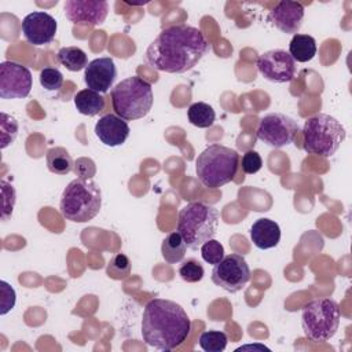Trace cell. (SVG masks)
Listing matches in <instances>:
<instances>
[{
  "instance_id": "14",
  "label": "cell",
  "mask_w": 352,
  "mask_h": 352,
  "mask_svg": "<svg viewBox=\"0 0 352 352\" xmlns=\"http://www.w3.org/2000/svg\"><path fill=\"white\" fill-rule=\"evenodd\" d=\"M56 19L44 11H33L22 19V33L28 43L33 45L50 44L56 34Z\"/></svg>"
},
{
  "instance_id": "32",
  "label": "cell",
  "mask_w": 352,
  "mask_h": 352,
  "mask_svg": "<svg viewBox=\"0 0 352 352\" xmlns=\"http://www.w3.org/2000/svg\"><path fill=\"white\" fill-rule=\"evenodd\" d=\"M239 166L242 168V172L246 175H254L257 173L263 166V160L260 154L254 150H248L242 158L239 160Z\"/></svg>"
},
{
  "instance_id": "30",
  "label": "cell",
  "mask_w": 352,
  "mask_h": 352,
  "mask_svg": "<svg viewBox=\"0 0 352 352\" xmlns=\"http://www.w3.org/2000/svg\"><path fill=\"white\" fill-rule=\"evenodd\" d=\"M38 80L47 91H58L63 84V74L56 67H44L40 72Z\"/></svg>"
},
{
  "instance_id": "21",
  "label": "cell",
  "mask_w": 352,
  "mask_h": 352,
  "mask_svg": "<svg viewBox=\"0 0 352 352\" xmlns=\"http://www.w3.org/2000/svg\"><path fill=\"white\" fill-rule=\"evenodd\" d=\"M187 245L177 231H173L165 236L161 243V254L169 264L180 263L186 256Z\"/></svg>"
},
{
  "instance_id": "3",
  "label": "cell",
  "mask_w": 352,
  "mask_h": 352,
  "mask_svg": "<svg viewBox=\"0 0 352 352\" xmlns=\"http://www.w3.org/2000/svg\"><path fill=\"white\" fill-rule=\"evenodd\" d=\"M219 220L220 214L214 206L194 201L180 209L176 231L182 235L187 248L197 250L216 235Z\"/></svg>"
},
{
  "instance_id": "19",
  "label": "cell",
  "mask_w": 352,
  "mask_h": 352,
  "mask_svg": "<svg viewBox=\"0 0 352 352\" xmlns=\"http://www.w3.org/2000/svg\"><path fill=\"white\" fill-rule=\"evenodd\" d=\"M104 98L89 88L81 89L74 95V106L78 110V113L94 117L98 116L104 110Z\"/></svg>"
},
{
  "instance_id": "25",
  "label": "cell",
  "mask_w": 352,
  "mask_h": 352,
  "mask_svg": "<svg viewBox=\"0 0 352 352\" xmlns=\"http://www.w3.org/2000/svg\"><path fill=\"white\" fill-rule=\"evenodd\" d=\"M106 274L114 280H122L131 274V260L124 253L114 254L106 267Z\"/></svg>"
},
{
  "instance_id": "16",
  "label": "cell",
  "mask_w": 352,
  "mask_h": 352,
  "mask_svg": "<svg viewBox=\"0 0 352 352\" xmlns=\"http://www.w3.org/2000/svg\"><path fill=\"white\" fill-rule=\"evenodd\" d=\"M117 78V67L110 56H102L91 60L85 67L84 81L87 87L99 94H106Z\"/></svg>"
},
{
  "instance_id": "18",
  "label": "cell",
  "mask_w": 352,
  "mask_h": 352,
  "mask_svg": "<svg viewBox=\"0 0 352 352\" xmlns=\"http://www.w3.org/2000/svg\"><path fill=\"white\" fill-rule=\"evenodd\" d=\"M250 238L254 246L261 250L275 248L280 241V227L271 219H257L250 228Z\"/></svg>"
},
{
  "instance_id": "10",
  "label": "cell",
  "mask_w": 352,
  "mask_h": 352,
  "mask_svg": "<svg viewBox=\"0 0 352 352\" xmlns=\"http://www.w3.org/2000/svg\"><path fill=\"white\" fill-rule=\"evenodd\" d=\"M212 282L228 293L242 290L250 280V268L241 254L230 253L212 270Z\"/></svg>"
},
{
  "instance_id": "26",
  "label": "cell",
  "mask_w": 352,
  "mask_h": 352,
  "mask_svg": "<svg viewBox=\"0 0 352 352\" xmlns=\"http://www.w3.org/2000/svg\"><path fill=\"white\" fill-rule=\"evenodd\" d=\"M227 342V334L220 330H208L199 337V346L205 352H221L226 349Z\"/></svg>"
},
{
  "instance_id": "29",
  "label": "cell",
  "mask_w": 352,
  "mask_h": 352,
  "mask_svg": "<svg viewBox=\"0 0 352 352\" xmlns=\"http://www.w3.org/2000/svg\"><path fill=\"white\" fill-rule=\"evenodd\" d=\"M204 267L197 260H187L179 267V275L184 282L197 283L204 278Z\"/></svg>"
},
{
  "instance_id": "5",
  "label": "cell",
  "mask_w": 352,
  "mask_h": 352,
  "mask_svg": "<svg viewBox=\"0 0 352 352\" xmlns=\"http://www.w3.org/2000/svg\"><path fill=\"white\" fill-rule=\"evenodd\" d=\"M344 125L330 114L318 113L308 117L302 125V148L308 154L329 158L345 140Z\"/></svg>"
},
{
  "instance_id": "9",
  "label": "cell",
  "mask_w": 352,
  "mask_h": 352,
  "mask_svg": "<svg viewBox=\"0 0 352 352\" xmlns=\"http://www.w3.org/2000/svg\"><path fill=\"white\" fill-rule=\"evenodd\" d=\"M298 132L300 125L294 118L283 113H268L258 121L256 136L265 144L280 148L293 143Z\"/></svg>"
},
{
  "instance_id": "31",
  "label": "cell",
  "mask_w": 352,
  "mask_h": 352,
  "mask_svg": "<svg viewBox=\"0 0 352 352\" xmlns=\"http://www.w3.org/2000/svg\"><path fill=\"white\" fill-rule=\"evenodd\" d=\"M201 256L206 263L216 265L224 258V248L219 241L212 238L201 246Z\"/></svg>"
},
{
  "instance_id": "13",
  "label": "cell",
  "mask_w": 352,
  "mask_h": 352,
  "mask_svg": "<svg viewBox=\"0 0 352 352\" xmlns=\"http://www.w3.org/2000/svg\"><path fill=\"white\" fill-rule=\"evenodd\" d=\"M65 16L74 25L98 26L109 14V3L104 0H66L63 3Z\"/></svg>"
},
{
  "instance_id": "4",
  "label": "cell",
  "mask_w": 352,
  "mask_h": 352,
  "mask_svg": "<svg viewBox=\"0 0 352 352\" xmlns=\"http://www.w3.org/2000/svg\"><path fill=\"white\" fill-rule=\"evenodd\" d=\"M100 187L89 177H77L63 190L59 210L60 214L73 223H87L100 210Z\"/></svg>"
},
{
  "instance_id": "33",
  "label": "cell",
  "mask_w": 352,
  "mask_h": 352,
  "mask_svg": "<svg viewBox=\"0 0 352 352\" xmlns=\"http://www.w3.org/2000/svg\"><path fill=\"white\" fill-rule=\"evenodd\" d=\"M0 287H1L0 315H7L14 308V305H15L16 294H15V290L12 289V286L8 282H6V280L0 282Z\"/></svg>"
},
{
  "instance_id": "7",
  "label": "cell",
  "mask_w": 352,
  "mask_h": 352,
  "mask_svg": "<svg viewBox=\"0 0 352 352\" xmlns=\"http://www.w3.org/2000/svg\"><path fill=\"white\" fill-rule=\"evenodd\" d=\"M110 96L114 113L125 121L146 117L154 102L151 84L138 76L121 80L111 88Z\"/></svg>"
},
{
  "instance_id": "12",
  "label": "cell",
  "mask_w": 352,
  "mask_h": 352,
  "mask_svg": "<svg viewBox=\"0 0 352 352\" xmlns=\"http://www.w3.org/2000/svg\"><path fill=\"white\" fill-rule=\"evenodd\" d=\"M256 65L260 74L271 82H289L296 76L294 59L287 51L280 48L265 51L258 56Z\"/></svg>"
},
{
  "instance_id": "24",
  "label": "cell",
  "mask_w": 352,
  "mask_h": 352,
  "mask_svg": "<svg viewBox=\"0 0 352 352\" xmlns=\"http://www.w3.org/2000/svg\"><path fill=\"white\" fill-rule=\"evenodd\" d=\"M187 117L191 125L197 128H209L214 124L216 113L210 104L205 102H197L188 107Z\"/></svg>"
},
{
  "instance_id": "20",
  "label": "cell",
  "mask_w": 352,
  "mask_h": 352,
  "mask_svg": "<svg viewBox=\"0 0 352 352\" xmlns=\"http://www.w3.org/2000/svg\"><path fill=\"white\" fill-rule=\"evenodd\" d=\"M316 40L309 34L297 33L293 36L289 44V54L294 59V62L305 63L316 55Z\"/></svg>"
},
{
  "instance_id": "8",
  "label": "cell",
  "mask_w": 352,
  "mask_h": 352,
  "mask_svg": "<svg viewBox=\"0 0 352 352\" xmlns=\"http://www.w3.org/2000/svg\"><path fill=\"white\" fill-rule=\"evenodd\" d=\"M341 311L333 298H316L301 311V326L305 337L314 342L329 341L338 330Z\"/></svg>"
},
{
  "instance_id": "2",
  "label": "cell",
  "mask_w": 352,
  "mask_h": 352,
  "mask_svg": "<svg viewBox=\"0 0 352 352\" xmlns=\"http://www.w3.org/2000/svg\"><path fill=\"white\" fill-rule=\"evenodd\" d=\"M191 331V320L182 305L172 300L153 298L143 311V341L158 351L180 346Z\"/></svg>"
},
{
  "instance_id": "28",
  "label": "cell",
  "mask_w": 352,
  "mask_h": 352,
  "mask_svg": "<svg viewBox=\"0 0 352 352\" xmlns=\"http://www.w3.org/2000/svg\"><path fill=\"white\" fill-rule=\"evenodd\" d=\"M0 186H1V197H3L1 198V220L6 221L12 214V209L16 201V194L12 184H10L6 180H1Z\"/></svg>"
},
{
  "instance_id": "1",
  "label": "cell",
  "mask_w": 352,
  "mask_h": 352,
  "mask_svg": "<svg viewBox=\"0 0 352 352\" xmlns=\"http://www.w3.org/2000/svg\"><path fill=\"white\" fill-rule=\"evenodd\" d=\"M209 51L204 33L190 25L162 29L146 50V60L158 72L186 73Z\"/></svg>"
},
{
  "instance_id": "17",
  "label": "cell",
  "mask_w": 352,
  "mask_h": 352,
  "mask_svg": "<svg viewBox=\"0 0 352 352\" xmlns=\"http://www.w3.org/2000/svg\"><path fill=\"white\" fill-rule=\"evenodd\" d=\"M128 122L117 114H104L95 124V135L98 139L109 147H117L125 143L129 136Z\"/></svg>"
},
{
  "instance_id": "11",
  "label": "cell",
  "mask_w": 352,
  "mask_h": 352,
  "mask_svg": "<svg viewBox=\"0 0 352 352\" xmlns=\"http://www.w3.org/2000/svg\"><path fill=\"white\" fill-rule=\"evenodd\" d=\"M33 77L30 70L16 62L4 60L0 63V98L23 99L30 94Z\"/></svg>"
},
{
  "instance_id": "22",
  "label": "cell",
  "mask_w": 352,
  "mask_h": 352,
  "mask_svg": "<svg viewBox=\"0 0 352 352\" xmlns=\"http://www.w3.org/2000/svg\"><path fill=\"white\" fill-rule=\"evenodd\" d=\"M47 168L55 175H67L73 170L74 162L69 151L63 147H52L45 154Z\"/></svg>"
},
{
  "instance_id": "6",
  "label": "cell",
  "mask_w": 352,
  "mask_h": 352,
  "mask_svg": "<svg viewBox=\"0 0 352 352\" xmlns=\"http://www.w3.org/2000/svg\"><path fill=\"white\" fill-rule=\"evenodd\" d=\"M239 160L236 150L223 144H210L195 160L198 180L208 188H219L234 180Z\"/></svg>"
},
{
  "instance_id": "23",
  "label": "cell",
  "mask_w": 352,
  "mask_h": 352,
  "mask_svg": "<svg viewBox=\"0 0 352 352\" xmlns=\"http://www.w3.org/2000/svg\"><path fill=\"white\" fill-rule=\"evenodd\" d=\"M58 62L70 72H80L88 66V56L80 47H63L56 54Z\"/></svg>"
},
{
  "instance_id": "27",
  "label": "cell",
  "mask_w": 352,
  "mask_h": 352,
  "mask_svg": "<svg viewBox=\"0 0 352 352\" xmlns=\"http://www.w3.org/2000/svg\"><path fill=\"white\" fill-rule=\"evenodd\" d=\"M0 132H1V148H6L7 146L12 144L14 140L18 136V131H19V125L18 121L8 116L7 113L1 111L0 113Z\"/></svg>"
},
{
  "instance_id": "15",
  "label": "cell",
  "mask_w": 352,
  "mask_h": 352,
  "mask_svg": "<svg viewBox=\"0 0 352 352\" xmlns=\"http://www.w3.org/2000/svg\"><path fill=\"white\" fill-rule=\"evenodd\" d=\"M304 6L297 1H279L268 14V22L286 34H297L304 21Z\"/></svg>"
}]
</instances>
